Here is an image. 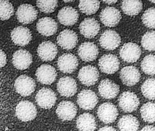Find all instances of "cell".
<instances>
[{
  "mask_svg": "<svg viewBox=\"0 0 155 131\" xmlns=\"http://www.w3.org/2000/svg\"><path fill=\"white\" fill-rule=\"evenodd\" d=\"M15 115L21 121H32L37 116V109L33 103L27 100L19 102L15 107Z\"/></svg>",
  "mask_w": 155,
  "mask_h": 131,
  "instance_id": "6da1fadb",
  "label": "cell"
},
{
  "mask_svg": "<svg viewBox=\"0 0 155 131\" xmlns=\"http://www.w3.org/2000/svg\"><path fill=\"white\" fill-rule=\"evenodd\" d=\"M15 91L21 96L26 97L32 94L35 88V81L27 75L19 76L14 82Z\"/></svg>",
  "mask_w": 155,
  "mask_h": 131,
  "instance_id": "7a4b0ae2",
  "label": "cell"
},
{
  "mask_svg": "<svg viewBox=\"0 0 155 131\" xmlns=\"http://www.w3.org/2000/svg\"><path fill=\"white\" fill-rule=\"evenodd\" d=\"M139 105H140L139 99L133 92H124L118 98V105L125 112H132L136 111Z\"/></svg>",
  "mask_w": 155,
  "mask_h": 131,
  "instance_id": "3957f363",
  "label": "cell"
},
{
  "mask_svg": "<svg viewBox=\"0 0 155 131\" xmlns=\"http://www.w3.org/2000/svg\"><path fill=\"white\" fill-rule=\"evenodd\" d=\"M118 112L117 107L110 102L101 104L97 109V116L103 123L109 124L114 122L117 118Z\"/></svg>",
  "mask_w": 155,
  "mask_h": 131,
  "instance_id": "277c9868",
  "label": "cell"
},
{
  "mask_svg": "<svg viewBox=\"0 0 155 131\" xmlns=\"http://www.w3.org/2000/svg\"><path fill=\"white\" fill-rule=\"evenodd\" d=\"M142 50L140 47L137 43L133 42L126 43L120 49V56L121 58L127 63H135L138 61L141 56Z\"/></svg>",
  "mask_w": 155,
  "mask_h": 131,
  "instance_id": "5b68a950",
  "label": "cell"
},
{
  "mask_svg": "<svg viewBox=\"0 0 155 131\" xmlns=\"http://www.w3.org/2000/svg\"><path fill=\"white\" fill-rule=\"evenodd\" d=\"M121 43L120 35L113 30H106L99 38V43L103 49L107 50L116 49Z\"/></svg>",
  "mask_w": 155,
  "mask_h": 131,
  "instance_id": "8992f818",
  "label": "cell"
},
{
  "mask_svg": "<svg viewBox=\"0 0 155 131\" xmlns=\"http://www.w3.org/2000/svg\"><path fill=\"white\" fill-rule=\"evenodd\" d=\"M56 94L51 89L43 88L36 94L35 102L38 105L44 109H49L56 103Z\"/></svg>",
  "mask_w": 155,
  "mask_h": 131,
  "instance_id": "52a82bcc",
  "label": "cell"
},
{
  "mask_svg": "<svg viewBox=\"0 0 155 131\" xmlns=\"http://www.w3.org/2000/svg\"><path fill=\"white\" fill-rule=\"evenodd\" d=\"M99 67L103 73L113 74L119 69L120 61L114 54H104L99 60Z\"/></svg>",
  "mask_w": 155,
  "mask_h": 131,
  "instance_id": "ba28073f",
  "label": "cell"
},
{
  "mask_svg": "<svg viewBox=\"0 0 155 131\" xmlns=\"http://www.w3.org/2000/svg\"><path fill=\"white\" fill-rule=\"evenodd\" d=\"M122 15L117 9L113 7H107L103 9L100 14L101 22L106 27H113L120 22Z\"/></svg>",
  "mask_w": 155,
  "mask_h": 131,
  "instance_id": "9c48e42d",
  "label": "cell"
},
{
  "mask_svg": "<svg viewBox=\"0 0 155 131\" xmlns=\"http://www.w3.org/2000/svg\"><path fill=\"white\" fill-rule=\"evenodd\" d=\"M99 72L97 68L92 65H86L80 69L78 78L82 84L86 86H92L98 81Z\"/></svg>",
  "mask_w": 155,
  "mask_h": 131,
  "instance_id": "30bf717a",
  "label": "cell"
},
{
  "mask_svg": "<svg viewBox=\"0 0 155 131\" xmlns=\"http://www.w3.org/2000/svg\"><path fill=\"white\" fill-rule=\"evenodd\" d=\"M35 76L39 82L43 85H51L57 78V71L50 65L43 64L39 66L35 72Z\"/></svg>",
  "mask_w": 155,
  "mask_h": 131,
  "instance_id": "8fae6325",
  "label": "cell"
},
{
  "mask_svg": "<svg viewBox=\"0 0 155 131\" xmlns=\"http://www.w3.org/2000/svg\"><path fill=\"white\" fill-rule=\"evenodd\" d=\"M57 89L61 96L71 97L77 91V84L73 78L64 76L60 78L57 84Z\"/></svg>",
  "mask_w": 155,
  "mask_h": 131,
  "instance_id": "7c38bea8",
  "label": "cell"
},
{
  "mask_svg": "<svg viewBox=\"0 0 155 131\" xmlns=\"http://www.w3.org/2000/svg\"><path fill=\"white\" fill-rule=\"evenodd\" d=\"M79 65L77 57L72 54L66 53L61 55L58 60V67L59 71L65 74L74 72Z\"/></svg>",
  "mask_w": 155,
  "mask_h": 131,
  "instance_id": "4fadbf2b",
  "label": "cell"
},
{
  "mask_svg": "<svg viewBox=\"0 0 155 131\" xmlns=\"http://www.w3.org/2000/svg\"><path fill=\"white\" fill-rule=\"evenodd\" d=\"M16 17L20 23L29 24L37 19L38 11L32 5L30 4H22L18 8Z\"/></svg>",
  "mask_w": 155,
  "mask_h": 131,
  "instance_id": "5bb4252c",
  "label": "cell"
},
{
  "mask_svg": "<svg viewBox=\"0 0 155 131\" xmlns=\"http://www.w3.org/2000/svg\"><path fill=\"white\" fill-rule=\"evenodd\" d=\"M141 75L138 69L134 66L122 68L120 72V78L123 84L128 87L135 85L140 80Z\"/></svg>",
  "mask_w": 155,
  "mask_h": 131,
  "instance_id": "9a60e30c",
  "label": "cell"
},
{
  "mask_svg": "<svg viewBox=\"0 0 155 131\" xmlns=\"http://www.w3.org/2000/svg\"><path fill=\"white\" fill-rule=\"evenodd\" d=\"M77 104L84 110L94 109L98 103L97 94L91 90L85 89L80 92L77 96Z\"/></svg>",
  "mask_w": 155,
  "mask_h": 131,
  "instance_id": "2e32d148",
  "label": "cell"
},
{
  "mask_svg": "<svg viewBox=\"0 0 155 131\" xmlns=\"http://www.w3.org/2000/svg\"><path fill=\"white\" fill-rule=\"evenodd\" d=\"M58 45L65 50H71L76 47L78 37L74 31L65 29L59 33L57 38Z\"/></svg>",
  "mask_w": 155,
  "mask_h": 131,
  "instance_id": "e0dca14e",
  "label": "cell"
},
{
  "mask_svg": "<svg viewBox=\"0 0 155 131\" xmlns=\"http://www.w3.org/2000/svg\"><path fill=\"white\" fill-rule=\"evenodd\" d=\"M81 34L86 38L91 39L95 37L100 31V24L95 18L84 19L79 25Z\"/></svg>",
  "mask_w": 155,
  "mask_h": 131,
  "instance_id": "ac0fdd59",
  "label": "cell"
},
{
  "mask_svg": "<svg viewBox=\"0 0 155 131\" xmlns=\"http://www.w3.org/2000/svg\"><path fill=\"white\" fill-rule=\"evenodd\" d=\"M98 90L100 96L107 99H113L119 93L120 87L117 83L110 79H104L101 81Z\"/></svg>",
  "mask_w": 155,
  "mask_h": 131,
  "instance_id": "d6986e66",
  "label": "cell"
},
{
  "mask_svg": "<svg viewBox=\"0 0 155 131\" xmlns=\"http://www.w3.org/2000/svg\"><path fill=\"white\" fill-rule=\"evenodd\" d=\"M77 108L75 105L70 101H63L59 103L56 109L58 116L63 121H71L77 114Z\"/></svg>",
  "mask_w": 155,
  "mask_h": 131,
  "instance_id": "ffe728a7",
  "label": "cell"
},
{
  "mask_svg": "<svg viewBox=\"0 0 155 131\" xmlns=\"http://www.w3.org/2000/svg\"><path fill=\"white\" fill-rule=\"evenodd\" d=\"M32 63V56L28 51L20 49L15 51L12 56V64L18 70L27 69Z\"/></svg>",
  "mask_w": 155,
  "mask_h": 131,
  "instance_id": "44dd1931",
  "label": "cell"
},
{
  "mask_svg": "<svg viewBox=\"0 0 155 131\" xmlns=\"http://www.w3.org/2000/svg\"><path fill=\"white\" fill-rule=\"evenodd\" d=\"M10 37L15 45L23 47L30 42L32 40V34L28 28L19 26L12 30Z\"/></svg>",
  "mask_w": 155,
  "mask_h": 131,
  "instance_id": "7402d4cb",
  "label": "cell"
},
{
  "mask_svg": "<svg viewBox=\"0 0 155 131\" xmlns=\"http://www.w3.org/2000/svg\"><path fill=\"white\" fill-rule=\"evenodd\" d=\"M37 52L41 60L45 61H50L55 59L58 54V50L55 43L50 41H46L38 46Z\"/></svg>",
  "mask_w": 155,
  "mask_h": 131,
  "instance_id": "603a6c76",
  "label": "cell"
},
{
  "mask_svg": "<svg viewBox=\"0 0 155 131\" xmlns=\"http://www.w3.org/2000/svg\"><path fill=\"white\" fill-rule=\"evenodd\" d=\"M77 52L82 60L90 62L96 60L99 54V49L94 43L84 42L79 46Z\"/></svg>",
  "mask_w": 155,
  "mask_h": 131,
  "instance_id": "cb8c5ba5",
  "label": "cell"
},
{
  "mask_svg": "<svg viewBox=\"0 0 155 131\" xmlns=\"http://www.w3.org/2000/svg\"><path fill=\"white\" fill-rule=\"evenodd\" d=\"M79 12L71 7H64L58 12L59 22L65 26H72L77 23L79 19Z\"/></svg>",
  "mask_w": 155,
  "mask_h": 131,
  "instance_id": "d4e9b609",
  "label": "cell"
},
{
  "mask_svg": "<svg viewBox=\"0 0 155 131\" xmlns=\"http://www.w3.org/2000/svg\"><path fill=\"white\" fill-rule=\"evenodd\" d=\"M36 28L39 34L44 36H50L56 33L58 30V23L50 17H44L39 19Z\"/></svg>",
  "mask_w": 155,
  "mask_h": 131,
  "instance_id": "484cf974",
  "label": "cell"
},
{
  "mask_svg": "<svg viewBox=\"0 0 155 131\" xmlns=\"http://www.w3.org/2000/svg\"><path fill=\"white\" fill-rule=\"evenodd\" d=\"M76 125L79 131H95L97 128L95 118L90 113L81 114L77 119Z\"/></svg>",
  "mask_w": 155,
  "mask_h": 131,
  "instance_id": "4316f807",
  "label": "cell"
},
{
  "mask_svg": "<svg viewBox=\"0 0 155 131\" xmlns=\"http://www.w3.org/2000/svg\"><path fill=\"white\" fill-rule=\"evenodd\" d=\"M138 119L133 115L123 116L118 122V127L120 131H137L139 128Z\"/></svg>",
  "mask_w": 155,
  "mask_h": 131,
  "instance_id": "83f0119b",
  "label": "cell"
},
{
  "mask_svg": "<svg viewBox=\"0 0 155 131\" xmlns=\"http://www.w3.org/2000/svg\"><path fill=\"white\" fill-rule=\"evenodd\" d=\"M142 2L138 0H135V1L124 0V1H122L121 5L122 11L124 14L131 16L138 15L142 11Z\"/></svg>",
  "mask_w": 155,
  "mask_h": 131,
  "instance_id": "f1b7e54d",
  "label": "cell"
},
{
  "mask_svg": "<svg viewBox=\"0 0 155 131\" xmlns=\"http://www.w3.org/2000/svg\"><path fill=\"white\" fill-rule=\"evenodd\" d=\"M140 114L144 122L151 123L155 122V103L143 104L140 109Z\"/></svg>",
  "mask_w": 155,
  "mask_h": 131,
  "instance_id": "f546056e",
  "label": "cell"
},
{
  "mask_svg": "<svg viewBox=\"0 0 155 131\" xmlns=\"http://www.w3.org/2000/svg\"><path fill=\"white\" fill-rule=\"evenodd\" d=\"M100 7L99 1H86L81 0L79 3V8L81 11L86 15H91L96 13Z\"/></svg>",
  "mask_w": 155,
  "mask_h": 131,
  "instance_id": "4dcf8cb0",
  "label": "cell"
},
{
  "mask_svg": "<svg viewBox=\"0 0 155 131\" xmlns=\"http://www.w3.org/2000/svg\"><path fill=\"white\" fill-rule=\"evenodd\" d=\"M143 96L149 99H155V79L149 78L143 83L141 87Z\"/></svg>",
  "mask_w": 155,
  "mask_h": 131,
  "instance_id": "1f68e13d",
  "label": "cell"
},
{
  "mask_svg": "<svg viewBox=\"0 0 155 131\" xmlns=\"http://www.w3.org/2000/svg\"><path fill=\"white\" fill-rule=\"evenodd\" d=\"M141 69L147 75L155 74V55L149 54L144 57L141 62Z\"/></svg>",
  "mask_w": 155,
  "mask_h": 131,
  "instance_id": "d6a6232c",
  "label": "cell"
},
{
  "mask_svg": "<svg viewBox=\"0 0 155 131\" xmlns=\"http://www.w3.org/2000/svg\"><path fill=\"white\" fill-rule=\"evenodd\" d=\"M14 9L12 4L9 1L1 0L0 2V18L2 21L7 20L14 14Z\"/></svg>",
  "mask_w": 155,
  "mask_h": 131,
  "instance_id": "836d02e7",
  "label": "cell"
},
{
  "mask_svg": "<svg viewBox=\"0 0 155 131\" xmlns=\"http://www.w3.org/2000/svg\"><path fill=\"white\" fill-rule=\"evenodd\" d=\"M141 44L144 49L155 51V31H149L144 34L141 40Z\"/></svg>",
  "mask_w": 155,
  "mask_h": 131,
  "instance_id": "e575fe53",
  "label": "cell"
},
{
  "mask_svg": "<svg viewBox=\"0 0 155 131\" xmlns=\"http://www.w3.org/2000/svg\"><path fill=\"white\" fill-rule=\"evenodd\" d=\"M143 25L149 29H155V7L147 9L142 16Z\"/></svg>",
  "mask_w": 155,
  "mask_h": 131,
  "instance_id": "d590c367",
  "label": "cell"
},
{
  "mask_svg": "<svg viewBox=\"0 0 155 131\" xmlns=\"http://www.w3.org/2000/svg\"><path fill=\"white\" fill-rule=\"evenodd\" d=\"M58 2L57 0H51V1H43V0H38L36 2V5L40 10V11L44 13H51L55 11L58 6Z\"/></svg>",
  "mask_w": 155,
  "mask_h": 131,
  "instance_id": "8d00e7d4",
  "label": "cell"
},
{
  "mask_svg": "<svg viewBox=\"0 0 155 131\" xmlns=\"http://www.w3.org/2000/svg\"><path fill=\"white\" fill-rule=\"evenodd\" d=\"M0 56H1V62H0V67H1V69L3 67H4L7 64V56L6 54H5V52L1 49L0 50Z\"/></svg>",
  "mask_w": 155,
  "mask_h": 131,
  "instance_id": "74e56055",
  "label": "cell"
},
{
  "mask_svg": "<svg viewBox=\"0 0 155 131\" xmlns=\"http://www.w3.org/2000/svg\"><path fill=\"white\" fill-rule=\"evenodd\" d=\"M98 131H117L115 128L110 126H105L101 128Z\"/></svg>",
  "mask_w": 155,
  "mask_h": 131,
  "instance_id": "f35d334b",
  "label": "cell"
},
{
  "mask_svg": "<svg viewBox=\"0 0 155 131\" xmlns=\"http://www.w3.org/2000/svg\"><path fill=\"white\" fill-rule=\"evenodd\" d=\"M140 131H155V127L153 125H147L142 129Z\"/></svg>",
  "mask_w": 155,
  "mask_h": 131,
  "instance_id": "ab89813d",
  "label": "cell"
},
{
  "mask_svg": "<svg viewBox=\"0 0 155 131\" xmlns=\"http://www.w3.org/2000/svg\"><path fill=\"white\" fill-rule=\"evenodd\" d=\"M104 3L108 4V5H111V4H115L117 2V0H110V1H107V0H104L103 1Z\"/></svg>",
  "mask_w": 155,
  "mask_h": 131,
  "instance_id": "60d3db41",
  "label": "cell"
},
{
  "mask_svg": "<svg viewBox=\"0 0 155 131\" xmlns=\"http://www.w3.org/2000/svg\"><path fill=\"white\" fill-rule=\"evenodd\" d=\"M73 1H64V2L65 3H70V2H72Z\"/></svg>",
  "mask_w": 155,
  "mask_h": 131,
  "instance_id": "b9f144b4",
  "label": "cell"
},
{
  "mask_svg": "<svg viewBox=\"0 0 155 131\" xmlns=\"http://www.w3.org/2000/svg\"><path fill=\"white\" fill-rule=\"evenodd\" d=\"M151 3H155V1H150Z\"/></svg>",
  "mask_w": 155,
  "mask_h": 131,
  "instance_id": "7bdbcfd3",
  "label": "cell"
}]
</instances>
